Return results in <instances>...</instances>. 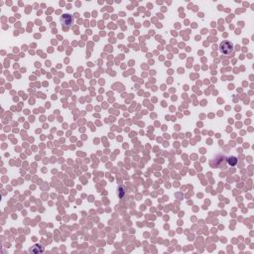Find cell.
<instances>
[{"mask_svg":"<svg viewBox=\"0 0 254 254\" xmlns=\"http://www.w3.org/2000/svg\"><path fill=\"white\" fill-rule=\"evenodd\" d=\"M219 50L222 54L224 55H230V54L233 53V44L231 42H228V41H224L219 45Z\"/></svg>","mask_w":254,"mask_h":254,"instance_id":"obj_2","label":"cell"},{"mask_svg":"<svg viewBox=\"0 0 254 254\" xmlns=\"http://www.w3.org/2000/svg\"><path fill=\"white\" fill-rule=\"evenodd\" d=\"M43 251H44V246H42L40 244L35 245V246H33L30 249V252H32V253H40V252H43Z\"/></svg>","mask_w":254,"mask_h":254,"instance_id":"obj_4","label":"cell"},{"mask_svg":"<svg viewBox=\"0 0 254 254\" xmlns=\"http://www.w3.org/2000/svg\"><path fill=\"white\" fill-rule=\"evenodd\" d=\"M61 24H62V28L65 31H67L72 27V25L74 24V16H72L70 14H64L63 16H61Z\"/></svg>","mask_w":254,"mask_h":254,"instance_id":"obj_1","label":"cell"},{"mask_svg":"<svg viewBox=\"0 0 254 254\" xmlns=\"http://www.w3.org/2000/svg\"><path fill=\"white\" fill-rule=\"evenodd\" d=\"M226 161H227V164L229 166H235L237 164V158L234 156H229L226 159Z\"/></svg>","mask_w":254,"mask_h":254,"instance_id":"obj_5","label":"cell"},{"mask_svg":"<svg viewBox=\"0 0 254 254\" xmlns=\"http://www.w3.org/2000/svg\"><path fill=\"white\" fill-rule=\"evenodd\" d=\"M117 196L119 197V199L121 200H125V197L127 196V192L124 186H119V187L117 188Z\"/></svg>","mask_w":254,"mask_h":254,"instance_id":"obj_3","label":"cell"}]
</instances>
